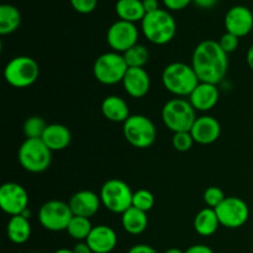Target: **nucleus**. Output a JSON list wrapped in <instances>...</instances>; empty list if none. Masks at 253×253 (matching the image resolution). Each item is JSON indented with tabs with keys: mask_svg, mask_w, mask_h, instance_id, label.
Here are the masks:
<instances>
[{
	"mask_svg": "<svg viewBox=\"0 0 253 253\" xmlns=\"http://www.w3.org/2000/svg\"><path fill=\"white\" fill-rule=\"evenodd\" d=\"M192 67L200 82L217 84L226 76L229 58L219 42L205 40L200 42L193 52Z\"/></svg>",
	"mask_w": 253,
	"mask_h": 253,
	"instance_id": "obj_1",
	"label": "nucleus"
},
{
	"mask_svg": "<svg viewBox=\"0 0 253 253\" xmlns=\"http://www.w3.org/2000/svg\"><path fill=\"white\" fill-rule=\"evenodd\" d=\"M162 83L173 95L189 96L200 81L192 66L183 62H173L163 69Z\"/></svg>",
	"mask_w": 253,
	"mask_h": 253,
	"instance_id": "obj_2",
	"label": "nucleus"
},
{
	"mask_svg": "<svg viewBox=\"0 0 253 253\" xmlns=\"http://www.w3.org/2000/svg\"><path fill=\"white\" fill-rule=\"evenodd\" d=\"M143 35L155 44H166L173 40L177 31L175 20L167 10L158 9L146 14L141 21Z\"/></svg>",
	"mask_w": 253,
	"mask_h": 253,
	"instance_id": "obj_3",
	"label": "nucleus"
},
{
	"mask_svg": "<svg viewBox=\"0 0 253 253\" xmlns=\"http://www.w3.org/2000/svg\"><path fill=\"white\" fill-rule=\"evenodd\" d=\"M17 158L25 170L30 173H42L51 166L52 151L41 138H26L20 146Z\"/></svg>",
	"mask_w": 253,
	"mask_h": 253,
	"instance_id": "obj_4",
	"label": "nucleus"
},
{
	"mask_svg": "<svg viewBox=\"0 0 253 253\" xmlns=\"http://www.w3.org/2000/svg\"><path fill=\"white\" fill-rule=\"evenodd\" d=\"M162 120L165 125L174 133L190 131L193 124L197 120L195 109L189 100L183 98L172 99L163 106Z\"/></svg>",
	"mask_w": 253,
	"mask_h": 253,
	"instance_id": "obj_5",
	"label": "nucleus"
},
{
	"mask_svg": "<svg viewBox=\"0 0 253 253\" xmlns=\"http://www.w3.org/2000/svg\"><path fill=\"white\" fill-rule=\"evenodd\" d=\"M128 67L123 54L118 52L103 53L95 59L93 73L96 81L105 85H114L124 81Z\"/></svg>",
	"mask_w": 253,
	"mask_h": 253,
	"instance_id": "obj_6",
	"label": "nucleus"
},
{
	"mask_svg": "<svg viewBox=\"0 0 253 253\" xmlns=\"http://www.w3.org/2000/svg\"><path fill=\"white\" fill-rule=\"evenodd\" d=\"M40 67L34 58L19 56L7 62L4 69V78L14 88H27L37 81Z\"/></svg>",
	"mask_w": 253,
	"mask_h": 253,
	"instance_id": "obj_7",
	"label": "nucleus"
},
{
	"mask_svg": "<svg viewBox=\"0 0 253 253\" xmlns=\"http://www.w3.org/2000/svg\"><path fill=\"white\" fill-rule=\"evenodd\" d=\"M133 193L127 183L120 179H109L100 190L101 204L114 214H124L132 207Z\"/></svg>",
	"mask_w": 253,
	"mask_h": 253,
	"instance_id": "obj_8",
	"label": "nucleus"
},
{
	"mask_svg": "<svg viewBox=\"0 0 253 253\" xmlns=\"http://www.w3.org/2000/svg\"><path fill=\"white\" fill-rule=\"evenodd\" d=\"M123 131L126 141L141 150L151 147L157 137L155 124L145 115H131L124 123Z\"/></svg>",
	"mask_w": 253,
	"mask_h": 253,
	"instance_id": "obj_9",
	"label": "nucleus"
},
{
	"mask_svg": "<svg viewBox=\"0 0 253 253\" xmlns=\"http://www.w3.org/2000/svg\"><path fill=\"white\" fill-rule=\"evenodd\" d=\"M73 216L68 203L61 200H49L44 203L39 211L40 224L46 230L53 232L67 230Z\"/></svg>",
	"mask_w": 253,
	"mask_h": 253,
	"instance_id": "obj_10",
	"label": "nucleus"
},
{
	"mask_svg": "<svg viewBox=\"0 0 253 253\" xmlns=\"http://www.w3.org/2000/svg\"><path fill=\"white\" fill-rule=\"evenodd\" d=\"M221 226L227 229H239L244 226L250 217L249 205L237 197H226V199L215 209Z\"/></svg>",
	"mask_w": 253,
	"mask_h": 253,
	"instance_id": "obj_11",
	"label": "nucleus"
},
{
	"mask_svg": "<svg viewBox=\"0 0 253 253\" xmlns=\"http://www.w3.org/2000/svg\"><path fill=\"white\" fill-rule=\"evenodd\" d=\"M137 39L138 30L136 25L124 20L114 22L106 34L109 46L118 53H125L127 49L137 44Z\"/></svg>",
	"mask_w": 253,
	"mask_h": 253,
	"instance_id": "obj_12",
	"label": "nucleus"
},
{
	"mask_svg": "<svg viewBox=\"0 0 253 253\" xmlns=\"http://www.w3.org/2000/svg\"><path fill=\"white\" fill-rule=\"evenodd\" d=\"M29 195L19 183L7 182L0 187V208L10 216L21 215L29 209Z\"/></svg>",
	"mask_w": 253,
	"mask_h": 253,
	"instance_id": "obj_13",
	"label": "nucleus"
},
{
	"mask_svg": "<svg viewBox=\"0 0 253 253\" xmlns=\"http://www.w3.org/2000/svg\"><path fill=\"white\" fill-rule=\"evenodd\" d=\"M225 27L230 34L240 37L247 36L253 29V14L242 5L232 6L225 15Z\"/></svg>",
	"mask_w": 253,
	"mask_h": 253,
	"instance_id": "obj_14",
	"label": "nucleus"
},
{
	"mask_svg": "<svg viewBox=\"0 0 253 253\" xmlns=\"http://www.w3.org/2000/svg\"><path fill=\"white\" fill-rule=\"evenodd\" d=\"M194 142L200 145H210L214 143L221 133V126L215 118L209 115L199 116L190 128Z\"/></svg>",
	"mask_w": 253,
	"mask_h": 253,
	"instance_id": "obj_15",
	"label": "nucleus"
},
{
	"mask_svg": "<svg viewBox=\"0 0 253 253\" xmlns=\"http://www.w3.org/2000/svg\"><path fill=\"white\" fill-rule=\"evenodd\" d=\"M68 204L74 216H83L90 219L98 212L101 200L100 197H98L91 190H81L72 195Z\"/></svg>",
	"mask_w": 253,
	"mask_h": 253,
	"instance_id": "obj_16",
	"label": "nucleus"
},
{
	"mask_svg": "<svg viewBox=\"0 0 253 253\" xmlns=\"http://www.w3.org/2000/svg\"><path fill=\"white\" fill-rule=\"evenodd\" d=\"M85 242L94 253H110L118 245V235L111 227L98 225L93 227Z\"/></svg>",
	"mask_w": 253,
	"mask_h": 253,
	"instance_id": "obj_17",
	"label": "nucleus"
},
{
	"mask_svg": "<svg viewBox=\"0 0 253 253\" xmlns=\"http://www.w3.org/2000/svg\"><path fill=\"white\" fill-rule=\"evenodd\" d=\"M124 88L130 96L143 98L150 91L151 78L145 68H128L124 77Z\"/></svg>",
	"mask_w": 253,
	"mask_h": 253,
	"instance_id": "obj_18",
	"label": "nucleus"
},
{
	"mask_svg": "<svg viewBox=\"0 0 253 253\" xmlns=\"http://www.w3.org/2000/svg\"><path fill=\"white\" fill-rule=\"evenodd\" d=\"M220 93L216 84L200 82L189 95V103L195 111H208L216 105Z\"/></svg>",
	"mask_w": 253,
	"mask_h": 253,
	"instance_id": "obj_19",
	"label": "nucleus"
},
{
	"mask_svg": "<svg viewBox=\"0 0 253 253\" xmlns=\"http://www.w3.org/2000/svg\"><path fill=\"white\" fill-rule=\"evenodd\" d=\"M41 140L51 151H62L71 145L72 133L64 125L51 124L47 125Z\"/></svg>",
	"mask_w": 253,
	"mask_h": 253,
	"instance_id": "obj_20",
	"label": "nucleus"
},
{
	"mask_svg": "<svg viewBox=\"0 0 253 253\" xmlns=\"http://www.w3.org/2000/svg\"><path fill=\"white\" fill-rule=\"evenodd\" d=\"M101 113L113 123H125L130 118L128 105L123 98L118 95H109L101 103Z\"/></svg>",
	"mask_w": 253,
	"mask_h": 253,
	"instance_id": "obj_21",
	"label": "nucleus"
},
{
	"mask_svg": "<svg viewBox=\"0 0 253 253\" xmlns=\"http://www.w3.org/2000/svg\"><path fill=\"white\" fill-rule=\"evenodd\" d=\"M121 224L127 234L140 235L147 229L148 217L145 211L131 207L124 214H121Z\"/></svg>",
	"mask_w": 253,
	"mask_h": 253,
	"instance_id": "obj_22",
	"label": "nucleus"
},
{
	"mask_svg": "<svg viewBox=\"0 0 253 253\" xmlns=\"http://www.w3.org/2000/svg\"><path fill=\"white\" fill-rule=\"evenodd\" d=\"M6 234L12 244L22 245L27 242L31 236V225L29 219L22 215L11 216L7 222Z\"/></svg>",
	"mask_w": 253,
	"mask_h": 253,
	"instance_id": "obj_23",
	"label": "nucleus"
},
{
	"mask_svg": "<svg viewBox=\"0 0 253 253\" xmlns=\"http://www.w3.org/2000/svg\"><path fill=\"white\" fill-rule=\"evenodd\" d=\"M220 226L219 217H217L215 209L205 208L200 210L194 219V230L200 236H211L217 231Z\"/></svg>",
	"mask_w": 253,
	"mask_h": 253,
	"instance_id": "obj_24",
	"label": "nucleus"
},
{
	"mask_svg": "<svg viewBox=\"0 0 253 253\" xmlns=\"http://www.w3.org/2000/svg\"><path fill=\"white\" fill-rule=\"evenodd\" d=\"M115 11L120 20L128 22L142 21L146 11L142 0H118L115 5Z\"/></svg>",
	"mask_w": 253,
	"mask_h": 253,
	"instance_id": "obj_25",
	"label": "nucleus"
},
{
	"mask_svg": "<svg viewBox=\"0 0 253 253\" xmlns=\"http://www.w3.org/2000/svg\"><path fill=\"white\" fill-rule=\"evenodd\" d=\"M21 24V14L14 5L2 4L0 6V35L12 34Z\"/></svg>",
	"mask_w": 253,
	"mask_h": 253,
	"instance_id": "obj_26",
	"label": "nucleus"
},
{
	"mask_svg": "<svg viewBox=\"0 0 253 253\" xmlns=\"http://www.w3.org/2000/svg\"><path fill=\"white\" fill-rule=\"evenodd\" d=\"M93 227L90 219H88V217L73 216L66 231L68 232L72 239L77 240V241H85Z\"/></svg>",
	"mask_w": 253,
	"mask_h": 253,
	"instance_id": "obj_27",
	"label": "nucleus"
},
{
	"mask_svg": "<svg viewBox=\"0 0 253 253\" xmlns=\"http://www.w3.org/2000/svg\"><path fill=\"white\" fill-rule=\"evenodd\" d=\"M128 68H143L150 58V52L143 44H135L123 53Z\"/></svg>",
	"mask_w": 253,
	"mask_h": 253,
	"instance_id": "obj_28",
	"label": "nucleus"
},
{
	"mask_svg": "<svg viewBox=\"0 0 253 253\" xmlns=\"http://www.w3.org/2000/svg\"><path fill=\"white\" fill-rule=\"evenodd\" d=\"M47 127L46 121L40 116H31L24 124V133L26 138H41Z\"/></svg>",
	"mask_w": 253,
	"mask_h": 253,
	"instance_id": "obj_29",
	"label": "nucleus"
},
{
	"mask_svg": "<svg viewBox=\"0 0 253 253\" xmlns=\"http://www.w3.org/2000/svg\"><path fill=\"white\" fill-rule=\"evenodd\" d=\"M153 205H155V197H153V194L150 190L140 189L133 193L132 207L147 212L152 209Z\"/></svg>",
	"mask_w": 253,
	"mask_h": 253,
	"instance_id": "obj_30",
	"label": "nucleus"
},
{
	"mask_svg": "<svg viewBox=\"0 0 253 253\" xmlns=\"http://www.w3.org/2000/svg\"><path fill=\"white\" fill-rule=\"evenodd\" d=\"M194 138H193L190 131H183V132H175L172 138V145L174 150L179 152H187L193 147Z\"/></svg>",
	"mask_w": 253,
	"mask_h": 253,
	"instance_id": "obj_31",
	"label": "nucleus"
},
{
	"mask_svg": "<svg viewBox=\"0 0 253 253\" xmlns=\"http://www.w3.org/2000/svg\"><path fill=\"white\" fill-rule=\"evenodd\" d=\"M203 198H204V202L208 208H211V209H216L226 199L224 192L219 187H209L204 192Z\"/></svg>",
	"mask_w": 253,
	"mask_h": 253,
	"instance_id": "obj_32",
	"label": "nucleus"
},
{
	"mask_svg": "<svg viewBox=\"0 0 253 253\" xmlns=\"http://www.w3.org/2000/svg\"><path fill=\"white\" fill-rule=\"evenodd\" d=\"M219 44L222 49H224L225 53H232V52L236 51V48L239 47V37L235 36V35L226 32L221 36V39L219 40Z\"/></svg>",
	"mask_w": 253,
	"mask_h": 253,
	"instance_id": "obj_33",
	"label": "nucleus"
},
{
	"mask_svg": "<svg viewBox=\"0 0 253 253\" xmlns=\"http://www.w3.org/2000/svg\"><path fill=\"white\" fill-rule=\"evenodd\" d=\"M69 1L73 9L81 14H89L94 11L98 4V0H69Z\"/></svg>",
	"mask_w": 253,
	"mask_h": 253,
	"instance_id": "obj_34",
	"label": "nucleus"
},
{
	"mask_svg": "<svg viewBox=\"0 0 253 253\" xmlns=\"http://www.w3.org/2000/svg\"><path fill=\"white\" fill-rule=\"evenodd\" d=\"M192 1L193 0H163V4L169 10H182Z\"/></svg>",
	"mask_w": 253,
	"mask_h": 253,
	"instance_id": "obj_35",
	"label": "nucleus"
},
{
	"mask_svg": "<svg viewBox=\"0 0 253 253\" xmlns=\"http://www.w3.org/2000/svg\"><path fill=\"white\" fill-rule=\"evenodd\" d=\"M127 253H158V252L156 251L152 246L140 244V245H135V246L131 247V249L128 250Z\"/></svg>",
	"mask_w": 253,
	"mask_h": 253,
	"instance_id": "obj_36",
	"label": "nucleus"
},
{
	"mask_svg": "<svg viewBox=\"0 0 253 253\" xmlns=\"http://www.w3.org/2000/svg\"><path fill=\"white\" fill-rule=\"evenodd\" d=\"M185 253H214V251L207 245H193Z\"/></svg>",
	"mask_w": 253,
	"mask_h": 253,
	"instance_id": "obj_37",
	"label": "nucleus"
},
{
	"mask_svg": "<svg viewBox=\"0 0 253 253\" xmlns=\"http://www.w3.org/2000/svg\"><path fill=\"white\" fill-rule=\"evenodd\" d=\"M142 2L146 14H150V12H153L160 9V6H158V0H142Z\"/></svg>",
	"mask_w": 253,
	"mask_h": 253,
	"instance_id": "obj_38",
	"label": "nucleus"
},
{
	"mask_svg": "<svg viewBox=\"0 0 253 253\" xmlns=\"http://www.w3.org/2000/svg\"><path fill=\"white\" fill-rule=\"evenodd\" d=\"M72 251L73 253H94L85 241H79Z\"/></svg>",
	"mask_w": 253,
	"mask_h": 253,
	"instance_id": "obj_39",
	"label": "nucleus"
},
{
	"mask_svg": "<svg viewBox=\"0 0 253 253\" xmlns=\"http://www.w3.org/2000/svg\"><path fill=\"white\" fill-rule=\"evenodd\" d=\"M193 2L202 9H210L216 5L217 0H193Z\"/></svg>",
	"mask_w": 253,
	"mask_h": 253,
	"instance_id": "obj_40",
	"label": "nucleus"
},
{
	"mask_svg": "<svg viewBox=\"0 0 253 253\" xmlns=\"http://www.w3.org/2000/svg\"><path fill=\"white\" fill-rule=\"evenodd\" d=\"M246 61H247V64H249L250 68H251L253 71V43L251 44V47L249 48V51H247Z\"/></svg>",
	"mask_w": 253,
	"mask_h": 253,
	"instance_id": "obj_41",
	"label": "nucleus"
},
{
	"mask_svg": "<svg viewBox=\"0 0 253 253\" xmlns=\"http://www.w3.org/2000/svg\"><path fill=\"white\" fill-rule=\"evenodd\" d=\"M165 253H185V251H182V250H179V249H169V250H167Z\"/></svg>",
	"mask_w": 253,
	"mask_h": 253,
	"instance_id": "obj_42",
	"label": "nucleus"
},
{
	"mask_svg": "<svg viewBox=\"0 0 253 253\" xmlns=\"http://www.w3.org/2000/svg\"><path fill=\"white\" fill-rule=\"evenodd\" d=\"M53 253H73L72 250H68V249H59L57 250V251H54Z\"/></svg>",
	"mask_w": 253,
	"mask_h": 253,
	"instance_id": "obj_43",
	"label": "nucleus"
},
{
	"mask_svg": "<svg viewBox=\"0 0 253 253\" xmlns=\"http://www.w3.org/2000/svg\"><path fill=\"white\" fill-rule=\"evenodd\" d=\"M29 253H41V252H35V251H34V252H29Z\"/></svg>",
	"mask_w": 253,
	"mask_h": 253,
	"instance_id": "obj_44",
	"label": "nucleus"
}]
</instances>
